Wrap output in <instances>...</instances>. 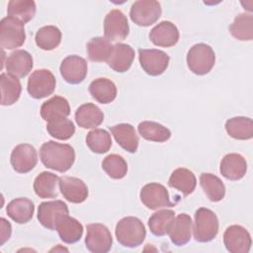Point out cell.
<instances>
[{"mask_svg":"<svg viewBox=\"0 0 253 253\" xmlns=\"http://www.w3.org/2000/svg\"><path fill=\"white\" fill-rule=\"evenodd\" d=\"M1 82V105L11 106L15 104L21 95L22 85L18 77L3 72L0 76Z\"/></svg>","mask_w":253,"mask_h":253,"instance_id":"26","label":"cell"},{"mask_svg":"<svg viewBox=\"0 0 253 253\" xmlns=\"http://www.w3.org/2000/svg\"><path fill=\"white\" fill-rule=\"evenodd\" d=\"M46 130L50 136L59 140H66L74 134L75 126L67 118H59L47 122Z\"/></svg>","mask_w":253,"mask_h":253,"instance_id":"40","label":"cell"},{"mask_svg":"<svg viewBox=\"0 0 253 253\" xmlns=\"http://www.w3.org/2000/svg\"><path fill=\"white\" fill-rule=\"evenodd\" d=\"M151 42L157 46L170 47L179 41V31L170 21H162L157 24L149 33Z\"/></svg>","mask_w":253,"mask_h":253,"instance_id":"17","label":"cell"},{"mask_svg":"<svg viewBox=\"0 0 253 253\" xmlns=\"http://www.w3.org/2000/svg\"><path fill=\"white\" fill-rule=\"evenodd\" d=\"M103 170L113 179H122L126 175L127 164L124 157L118 154L106 156L102 162Z\"/></svg>","mask_w":253,"mask_h":253,"instance_id":"41","label":"cell"},{"mask_svg":"<svg viewBox=\"0 0 253 253\" xmlns=\"http://www.w3.org/2000/svg\"><path fill=\"white\" fill-rule=\"evenodd\" d=\"M229 32L239 41H251L253 39V16L247 13L239 14L229 26Z\"/></svg>","mask_w":253,"mask_h":253,"instance_id":"37","label":"cell"},{"mask_svg":"<svg viewBox=\"0 0 253 253\" xmlns=\"http://www.w3.org/2000/svg\"><path fill=\"white\" fill-rule=\"evenodd\" d=\"M129 33L126 15L117 9L111 10L104 20V35L110 42L124 41Z\"/></svg>","mask_w":253,"mask_h":253,"instance_id":"12","label":"cell"},{"mask_svg":"<svg viewBox=\"0 0 253 253\" xmlns=\"http://www.w3.org/2000/svg\"><path fill=\"white\" fill-rule=\"evenodd\" d=\"M1 230H0V245H3L11 236L12 227L9 221H7L4 217L0 218Z\"/></svg>","mask_w":253,"mask_h":253,"instance_id":"42","label":"cell"},{"mask_svg":"<svg viewBox=\"0 0 253 253\" xmlns=\"http://www.w3.org/2000/svg\"><path fill=\"white\" fill-rule=\"evenodd\" d=\"M194 238L198 242H210L215 238L218 232V219L210 209L200 208L195 213L193 227Z\"/></svg>","mask_w":253,"mask_h":253,"instance_id":"3","label":"cell"},{"mask_svg":"<svg viewBox=\"0 0 253 253\" xmlns=\"http://www.w3.org/2000/svg\"><path fill=\"white\" fill-rule=\"evenodd\" d=\"M35 41L40 48L51 50L59 45L61 42V32L55 26H44L37 32Z\"/></svg>","mask_w":253,"mask_h":253,"instance_id":"38","label":"cell"},{"mask_svg":"<svg viewBox=\"0 0 253 253\" xmlns=\"http://www.w3.org/2000/svg\"><path fill=\"white\" fill-rule=\"evenodd\" d=\"M88 65L83 57L69 55L60 64V74L69 84H79L87 76Z\"/></svg>","mask_w":253,"mask_h":253,"instance_id":"15","label":"cell"},{"mask_svg":"<svg viewBox=\"0 0 253 253\" xmlns=\"http://www.w3.org/2000/svg\"><path fill=\"white\" fill-rule=\"evenodd\" d=\"M26 33L24 24L13 17H5L0 23V44L4 49H15L24 44Z\"/></svg>","mask_w":253,"mask_h":253,"instance_id":"5","label":"cell"},{"mask_svg":"<svg viewBox=\"0 0 253 253\" xmlns=\"http://www.w3.org/2000/svg\"><path fill=\"white\" fill-rule=\"evenodd\" d=\"M87 53L91 61L102 62L107 61L112 54L114 45L103 37H96L91 39L87 43Z\"/></svg>","mask_w":253,"mask_h":253,"instance_id":"34","label":"cell"},{"mask_svg":"<svg viewBox=\"0 0 253 253\" xmlns=\"http://www.w3.org/2000/svg\"><path fill=\"white\" fill-rule=\"evenodd\" d=\"M168 185L181 192L184 196L192 194L197 185L196 176L187 168H177L168 180Z\"/></svg>","mask_w":253,"mask_h":253,"instance_id":"28","label":"cell"},{"mask_svg":"<svg viewBox=\"0 0 253 253\" xmlns=\"http://www.w3.org/2000/svg\"><path fill=\"white\" fill-rule=\"evenodd\" d=\"M225 130L235 139H251L253 137V121L247 117L231 118L225 123Z\"/></svg>","mask_w":253,"mask_h":253,"instance_id":"30","label":"cell"},{"mask_svg":"<svg viewBox=\"0 0 253 253\" xmlns=\"http://www.w3.org/2000/svg\"><path fill=\"white\" fill-rule=\"evenodd\" d=\"M7 13L24 25L30 22L36 14V3L32 0H12L8 3Z\"/></svg>","mask_w":253,"mask_h":253,"instance_id":"36","label":"cell"},{"mask_svg":"<svg viewBox=\"0 0 253 253\" xmlns=\"http://www.w3.org/2000/svg\"><path fill=\"white\" fill-rule=\"evenodd\" d=\"M200 184L210 201L215 203L224 198L225 186L217 176L211 173H202Z\"/></svg>","mask_w":253,"mask_h":253,"instance_id":"33","label":"cell"},{"mask_svg":"<svg viewBox=\"0 0 253 253\" xmlns=\"http://www.w3.org/2000/svg\"><path fill=\"white\" fill-rule=\"evenodd\" d=\"M225 248L231 253H247L252 244L250 233L241 225L228 226L223 233Z\"/></svg>","mask_w":253,"mask_h":253,"instance_id":"13","label":"cell"},{"mask_svg":"<svg viewBox=\"0 0 253 253\" xmlns=\"http://www.w3.org/2000/svg\"><path fill=\"white\" fill-rule=\"evenodd\" d=\"M91 96L101 104H109L117 97V87L115 83L108 78H97L89 85Z\"/></svg>","mask_w":253,"mask_h":253,"instance_id":"27","label":"cell"},{"mask_svg":"<svg viewBox=\"0 0 253 253\" xmlns=\"http://www.w3.org/2000/svg\"><path fill=\"white\" fill-rule=\"evenodd\" d=\"M40 157L46 168L63 173L73 165L75 151L69 144L49 140L41 146Z\"/></svg>","mask_w":253,"mask_h":253,"instance_id":"1","label":"cell"},{"mask_svg":"<svg viewBox=\"0 0 253 253\" xmlns=\"http://www.w3.org/2000/svg\"><path fill=\"white\" fill-rule=\"evenodd\" d=\"M161 16V6L158 1H135L129 11L131 21L140 27H148L154 24Z\"/></svg>","mask_w":253,"mask_h":253,"instance_id":"6","label":"cell"},{"mask_svg":"<svg viewBox=\"0 0 253 253\" xmlns=\"http://www.w3.org/2000/svg\"><path fill=\"white\" fill-rule=\"evenodd\" d=\"M86 144L95 153H106L112 146L111 134L105 129L95 128L87 133Z\"/></svg>","mask_w":253,"mask_h":253,"instance_id":"39","label":"cell"},{"mask_svg":"<svg viewBox=\"0 0 253 253\" xmlns=\"http://www.w3.org/2000/svg\"><path fill=\"white\" fill-rule=\"evenodd\" d=\"M192 229L193 222L191 216L187 213H180L175 217L173 225L168 234L172 243L177 246H183L190 241Z\"/></svg>","mask_w":253,"mask_h":253,"instance_id":"24","label":"cell"},{"mask_svg":"<svg viewBox=\"0 0 253 253\" xmlns=\"http://www.w3.org/2000/svg\"><path fill=\"white\" fill-rule=\"evenodd\" d=\"M56 230L60 239L67 244L79 241L83 234L82 224L76 218L71 217L68 214L61 218L56 226Z\"/></svg>","mask_w":253,"mask_h":253,"instance_id":"29","label":"cell"},{"mask_svg":"<svg viewBox=\"0 0 253 253\" xmlns=\"http://www.w3.org/2000/svg\"><path fill=\"white\" fill-rule=\"evenodd\" d=\"M58 185L63 198L70 203L80 204L83 203L88 197V188L86 184L79 178L62 176L59 177Z\"/></svg>","mask_w":253,"mask_h":253,"instance_id":"16","label":"cell"},{"mask_svg":"<svg viewBox=\"0 0 253 253\" xmlns=\"http://www.w3.org/2000/svg\"><path fill=\"white\" fill-rule=\"evenodd\" d=\"M146 230L142 221L135 216H126L116 225V237L125 247L134 248L142 244Z\"/></svg>","mask_w":253,"mask_h":253,"instance_id":"2","label":"cell"},{"mask_svg":"<svg viewBox=\"0 0 253 253\" xmlns=\"http://www.w3.org/2000/svg\"><path fill=\"white\" fill-rule=\"evenodd\" d=\"M59 177L50 172H42L37 176L34 182V190L38 197L42 199L56 198L58 193L56 185Z\"/></svg>","mask_w":253,"mask_h":253,"instance_id":"31","label":"cell"},{"mask_svg":"<svg viewBox=\"0 0 253 253\" xmlns=\"http://www.w3.org/2000/svg\"><path fill=\"white\" fill-rule=\"evenodd\" d=\"M70 115L68 101L60 96H53L41 107V116L45 122L59 118H67Z\"/></svg>","mask_w":253,"mask_h":253,"instance_id":"25","label":"cell"},{"mask_svg":"<svg viewBox=\"0 0 253 253\" xmlns=\"http://www.w3.org/2000/svg\"><path fill=\"white\" fill-rule=\"evenodd\" d=\"M214 62V51L206 43H197L193 45L187 53L188 67L197 75L208 74L212 69Z\"/></svg>","mask_w":253,"mask_h":253,"instance_id":"4","label":"cell"},{"mask_svg":"<svg viewBox=\"0 0 253 253\" xmlns=\"http://www.w3.org/2000/svg\"><path fill=\"white\" fill-rule=\"evenodd\" d=\"M54 75L47 69L34 71L28 80V93L34 99H42L51 95L55 89Z\"/></svg>","mask_w":253,"mask_h":253,"instance_id":"7","label":"cell"},{"mask_svg":"<svg viewBox=\"0 0 253 253\" xmlns=\"http://www.w3.org/2000/svg\"><path fill=\"white\" fill-rule=\"evenodd\" d=\"M138 59L142 69L151 76L161 75L168 67L169 55L159 49H138Z\"/></svg>","mask_w":253,"mask_h":253,"instance_id":"11","label":"cell"},{"mask_svg":"<svg viewBox=\"0 0 253 253\" xmlns=\"http://www.w3.org/2000/svg\"><path fill=\"white\" fill-rule=\"evenodd\" d=\"M85 245L93 253H106L110 251L113 245V238L109 228L102 223L88 224Z\"/></svg>","mask_w":253,"mask_h":253,"instance_id":"8","label":"cell"},{"mask_svg":"<svg viewBox=\"0 0 253 253\" xmlns=\"http://www.w3.org/2000/svg\"><path fill=\"white\" fill-rule=\"evenodd\" d=\"M111 132L114 135L118 144L129 153H134L138 147V136L135 133L134 127L129 124H119L110 126Z\"/></svg>","mask_w":253,"mask_h":253,"instance_id":"22","label":"cell"},{"mask_svg":"<svg viewBox=\"0 0 253 253\" xmlns=\"http://www.w3.org/2000/svg\"><path fill=\"white\" fill-rule=\"evenodd\" d=\"M137 129L141 137L149 141L164 142L171 136V131L169 128L155 122H141L139 123Z\"/></svg>","mask_w":253,"mask_h":253,"instance_id":"35","label":"cell"},{"mask_svg":"<svg viewBox=\"0 0 253 253\" xmlns=\"http://www.w3.org/2000/svg\"><path fill=\"white\" fill-rule=\"evenodd\" d=\"M139 197L142 204L149 210L175 207V204L170 201L166 188L158 183H149L143 186Z\"/></svg>","mask_w":253,"mask_h":253,"instance_id":"10","label":"cell"},{"mask_svg":"<svg viewBox=\"0 0 253 253\" xmlns=\"http://www.w3.org/2000/svg\"><path fill=\"white\" fill-rule=\"evenodd\" d=\"M175 220V212L172 210H161L154 212L148 219V226L152 234L163 236L169 233Z\"/></svg>","mask_w":253,"mask_h":253,"instance_id":"32","label":"cell"},{"mask_svg":"<svg viewBox=\"0 0 253 253\" xmlns=\"http://www.w3.org/2000/svg\"><path fill=\"white\" fill-rule=\"evenodd\" d=\"M219 171L227 180H240L245 176L247 171L246 160L238 153H228L222 158Z\"/></svg>","mask_w":253,"mask_h":253,"instance_id":"19","label":"cell"},{"mask_svg":"<svg viewBox=\"0 0 253 253\" xmlns=\"http://www.w3.org/2000/svg\"><path fill=\"white\" fill-rule=\"evenodd\" d=\"M134 59L133 48L126 43L118 42L114 45L113 51L109 59L107 60L108 65L116 72L127 71Z\"/></svg>","mask_w":253,"mask_h":253,"instance_id":"20","label":"cell"},{"mask_svg":"<svg viewBox=\"0 0 253 253\" xmlns=\"http://www.w3.org/2000/svg\"><path fill=\"white\" fill-rule=\"evenodd\" d=\"M68 214L67 205L60 201L43 202L39 206L38 219L40 223L50 230H55L61 218Z\"/></svg>","mask_w":253,"mask_h":253,"instance_id":"9","label":"cell"},{"mask_svg":"<svg viewBox=\"0 0 253 253\" xmlns=\"http://www.w3.org/2000/svg\"><path fill=\"white\" fill-rule=\"evenodd\" d=\"M75 121L82 128H95L103 123L104 114L95 104L86 103L76 110Z\"/></svg>","mask_w":253,"mask_h":253,"instance_id":"21","label":"cell"},{"mask_svg":"<svg viewBox=\"0 0 253 253\" xmlns=\"http://www.w3.org/2000/svg\"><path fill=\"white\" fill-rule=\"evenodd\" d=\"M7 73L23 78L27 76L33 68V57L24 49H17L9 54L5 62Z\"/></svg>","mask_w":253,"mask_h":253,"instance_id":"18","label":"cell"},{"mask_svg":"<svg viewBox=\"0 0 253 253\" xmlns=\"http://www.w3.org/2000/svg\"><path fill=\"white\" fill-rule=\"evenodd\" d=\"M34 203L27 198H17L12 200L6 208V212L10 218L17 223H27L34 215Z\"/></svg>","mask_w":253,"mask_h":253,"instance_id":"23","label":"cell"},{"mask_svg":"<svg viewBox=\"0 0 253 253\" xmlns=\"http://www.w3.org/2000/svg\"><path fill=\"white\" fill-rule=\"evenodd\" d=\"M13 169L18 173H28L32 171L38 163L36 148L29 143H21L15 146L10 158Z\"/></svg>","mask_w":253,"mask_h":253,"instance_id":"14","label":"cell"}]
</instances>
